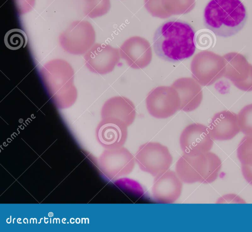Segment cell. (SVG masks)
I'll use <instances>...</instances> for the list:
<instances>
[{
    "mask_svg": "<svg viewBox=\"0 0 252 232\" xmlns=\"http://www.w3.org/2000/svg\"><path fill=\"white\" fill-rule=\"evenodd\" d=\"M206 157L204 154L190 156L183 154L177 160L175 172L186 184L200 182L205 171Z\"/></svg>",
    "mask_w": 252,
    "mask_h": 232,
    "instance_id": "cell-10",
    "label": "cell"
},
{
    "mask_svg": "<svg viewBox=\"0 0 252 232\" xmlns=\"http://www.w3.org/2000/svg\"><path fill=\"white\" fill-rule=\"evenodd\" d=\"M153 46L155 53L162 59L173 62L183 60L195 52V32L184 21L169 19L156 30Z\"/></svg>",
    "mask_w": 252,
    "mask_h": 232,
    "instance_id": "cell-1",
    "label": "cell"
},
{
    "mask_svg": "<svg viewBox=\"0 0 252 232\" xmlns=\"http://www.w3.org/2000/svg\"><path fill=\"white\" fill-rule=\"evenodd\" d=\"M240 131L245 135L252 136V104L244 107L238 115Z\"/></svg>",
    "mask_w": 252,
    "mask_h": 232,
    "instance_id": "cell-20",
    "label": "cell"
},
{
    "mask_svg": "<svg viewBox=\"0 0 252 232\" xmlns=\"http://www.w3.org/2000/svg\"><path fill=\"white\" fill-rule=\"evenodd\" d=\"M17 11L19 15L30 11L33 7L35 0H14Z\"/></svg>",
    "mask_w": 252,
    "mask_h": 232,
    "instance_id": "cell-21",
    "label": "cell"
},
{
    "mask_svg": "<svg viewBox=\"0 0 252 232\" xmlns=\"http://www.w3.org/2000/svg\"><path fill=\"white\" fill-rule=\"evenodd\" d=\"M149 113L157 118H166L180 110L178 92L172 86H158L152 89L146 99Z\"/></svg>",
    "mask_w": 252,
    "mask_h": 232,
    "instance_id": "cell-4",
    "label": "cell"
},
{
    "mask_svg": "<svg viewBox=\"0 0 252 232\" xmlns=\"http://www.w3.org/2000/svg\"><path fill=\"white\" fill-rule=\"evenodd\" d=\"M127 135V126L126 124L110 118L101 125L97 134L100 142L112 148L123 146Z\"/></svg>",
    "mask_w": 252,
    "mask_h": 232,
    "instance_id": "cell-13",
    "label": "cell"
},
{
    "mask_svg": "<svg viewBox=\"0 0 252 232\" xmlns=\"http://www.w3.org/2000/svg\"><path fill=\"white\" fill-rule=\"evenodd\" d=\"M110 119L120 121L127 127L134 121L136 116V109L133 102L124 96L111 98L108 104Z\"/></svg>",
    "mask_w": 252,
    "mask_h": 232,
    "instance_id": "cell-15",
    "label": "cell"
},
{
    "mask_svg": "<svg viewBox=\"0 0 252 232\" xmlns=\"http://www.w3.org/2000/svg\"><path fill=\"white\" fill-rule=\"evenodd\" d=\"M213 140L207 126L194 123L183 129L179 143L183 154L197 156L210 151L213 145Z\"/></svg>",
    "mask_w": 252,
    "mask_h": 232,
    "instance_id": "cell-6",
    "label": "cell"
},
{
    "mask_svg": "<svg viewBox=\"0 0 252 232\" xmlns=\"http://www.w3.org/2000/svg\"><path fill=\"white\" fill-rule=\"evenodd\" d=\"M208 127L212 139L220 141L231 140L240 131L238 115L229 111L216 114Z\"/></svg>",
    "mask_w": 252,
    "mask_h": 232,
    "instance_id": "cell-9",
    "label": "cell"
},
{
    "mask_svg": "<svg viewBox=\"0 0 252 232\" xmlns=\"http://www.w3.org/2000/svg\"><path fill=\"white\" fill-rule=\"evenodd\" d=\"M237 156L242 165L252 166V136L246 135L237 148Z\"/></svg>",
    "mask_w": 252,
    "mask_h": 232,
    "instance_id": "cell-19",
    "label": "cell"
},
{
    "mask_svg": "<svg viewBox=\"0 0 252 232\" xmlns=\"http://www.w3.org/2000/svg\"><path fill=\"white\" fill-rule=\"evenodd\" d=\"M183 183L176 172L170 170L157 175L151 190L153 200L158 203H175L181 196Z\"/></svg>",
    "mask_w": 252,
    "mask_h": 232,
    "instance_id": "cell-7",
    "label": "cell"
},
{
    "mask_svg": "<svg viewBox=\"0 0 252 232\" xmlns=\"http://www.w3.org/2000/svg\"><path fill=\"white\" fill-rule=\"evenodd\" d=\"M135 163L134 156L124 146L112 148L106 155V170L112 177L129 174L133 171Z\"/></svg>",
    "mask_w": 252,
    "mask_h": 232,
    "instance_id": "cell-12",
    "label": "cell"
},
{
    "mask_svg": "<svg viewBox=\"0 0 252 232\" xmlns=\"http://www.w3.org/2000/svg\"><path fill=\"white\" fill-rule=\"evenodd\" d=\"M84 15L90 18L100 17L110 9L109 0H83Z\"/></svg>",
    "mask_w": 252,
    "mask_h": 232,
    "instance_id": "cell-17",
    "label": "cell"
},
{
    "mask_svg": "<svg viewBox=\"0 0 252 232\" xmlns=\"http://www.w3.org/2000/svg\"><path fill=\"white\" fill-rule=\"evenodd\" d=\"M4 42L8 49L16 50L27 45L28 38L24 30L20 29H13L6 33Z\"/></svg>",
    "mask_w": 252,
    "mask_h": 232,
    "instance_id": "cell-18",
    "label": "cell"
},
{
    "mask_svg": "<svg viewBox=\"0 0 252 232\" xmlns=\"http://www.w3.org/2000/svg\"><path fill=\"white\" fill-rule=\"evenodd\" d=\"M134 157L140 169L154 177L169 170L173 160L167 146L153 142L141 145Z\"/></svg>",
    "mask_w": 252,
    "mask_h": 232,
    "instance_id": "cell-3",
    "label": "cell"
},
{
    "mask_svg": "<svg viewBox=\"0 0 252 232\" xmlns=\"http://www.w3.org/2000/svg\"><path fill=\"white\" fill-rule=\"evenodd\" d=\"M204 154L206 157L205 171L200 183L207 184L213 182L217 178L221 167V161L216 154L210 151Z\"/></svg>",
    "mask_w": 252,
    "mask_h": 232,
    "instance_id": "cell-16",
    "label": "cell"
},
{
    "mask_svg": "<svg viewBox=\"0 0 252 232\" xmlns=\"http://www.w3.org/2000/svg\"><path fill=\"white\" fill-rule=\"evenodd\" d=\"M190 69L193 78L200 85L208 86L212 85L225 71V63L213 54L203 51L196 54L193 58Z\"/></svg>",
    "mask_w": 252,
    "mask_h": 232,
    "instance_id": "cell-5",
    "label": "cell"
},
{
    "mask_svg": "<svg viewBox=\"0 0 252 232\" xmlns=\"http://www.w3.org/2000/svg\"><path fill=\"white\" fill-rule=\"evenodd\" d=\"M120 54L127 65L135 69L147 67L152 59L150 44L146 39L139 36L127 39L120 48Z\"/></svg>",
    "mask_w": 252,
    "mask_h": 232,
    "instance_id": "cell-8",
    "label": "cell"
},
{
    "mask_svg": "<svg viewBox=\"0 0 252 232\" xmlns=\"http://www.w3.org/2000/svg\"><path fill=\"white\" fill-rule=\"evenodd\" d=\"M241 172L246 181L252 186V166L241 164Z\"/></svg>",
    "mask_w": 252,
    "mask_h": 232,
    "instance_id": "cell-22",
    "label": "cell"
},
{
    "mask_svg": "<svg viewBox=\"0 0 252 232\" xmlns=\"http://www.w3.org/2000/svg\"><path fill=\"white\" fill-rule=\"evenodd\" d=\"M224 76L238 88L245 91L252 90V65L246 59L242 63H225Z\"/></svg>",
    "mask_w": 252,
    "mask_h": 232,
    "instance_id": "cell-14",
    "label": "cell"
},
{
    "mask_svg": "<svg viewBox=\"0 0 252 232\" xmlns=\"http://www.w3.org/2000/svg\"><path fill=\"white\" fill-rule=\"evenodd\" d=\"M247 19L246 8L240 0H211L204 11L205 27L223 37L237 33Z\"/></svg>",
    "mask_w": 252,
    "mask_h": 232,
    "instance_id": "cell-2",
    "label": "cell"
},
{
    "mask_svg": "<svg viewBox=\"0 0 252 232\" xmlns=\"http://www.w3.org/2000/svg\"><path fill=\"white\" fill-rule=\"evenodd\" d=\"M171 86L178 93L180 100V110L189 112L199 107L203 98L202 90L194 79L181 78L175 80Z\"/></svg>",
    "mask_w": 252,
    "mask_h": 232,
    "instance_id": "cell-11",
    "label": "cell"
}]
</instances>
